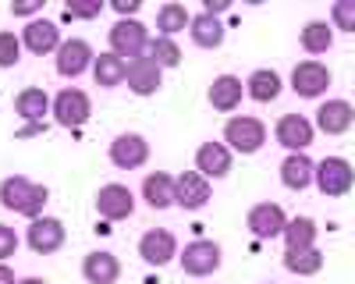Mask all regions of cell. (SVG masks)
Instances as JSON below:
<instances>
[{
	"mask_svg": "<svg viewBox=\"0 0 355 284\" xmlns=\"http://www.w3.org/2000/svg\"><path fill=\"white\" fill-rule=\"evenodd\" d=\"M0 203L11 213L36 220V217H43V210L50 203V188L33 181V178H25V175H11V178L0 181Z\"/></svg>",
	"mask_w": 355,
	"mask_h": 284,
	"instance_id": "cell-1",
	"label": "cell"
},
{
	"mask_svg": "<svg viewBox=\"0 0 355 284\" xmlns=\"http://www.w3.org/2000/svg\"><path fill=\"white\" fill-rule=\"evenodd\" d=\"M224 146L231 153H259L266 146V125L259 118H249V114H234L224 125Z\"/></svg>",
	"mask_w": 355,
	"mask_h": 284,
	"instance_id": "cell-2",
	"label": "cell"
},
{
	"mask_svg": "<svg viewBox=\"0 0 355 284\" xmlns=\"http://www.w3.org/2000/svg\"><path fill=\"white\" fill-rule=\"evenodd\" d=\"M50 114H53V121L61 125V128H75L78 132L89 118H93V100H89V93L68 85V89H61V93L53 96Z\"/></svg>",
	"mask_w": 355,
	"mask_h": 284,
	"instance_id": "cell-3",
	"label": "cell"
},
{
	"mask_svg": "<svg viewBox=\"0 0 355 284\" xmlns=\"http://www.w3.org/2000/svg\"><path fill=\"white\" fill-rule=\"evenodd\" d=\"M150 33H146V25L139 18H121L114 28H110V53L125 57V61H135L150 50Z\"/></svg>",
	"mask_w": 355,
	"mask_h": 284,
	"instance_id": "cell-4",
	"label": "cell"
},
{
	"mask_svg": "<svg viewBox=\"0 0 355 284\" xmlns=\"http://www.w3.org/2000/svg\"><path fill=\"white\" fill-rule=\"evenodd\" d=\"M291 89H295V96H302V100H320L323 93L331 89V68L323 61H316V57L299 61L291 68Z\"/></svg>",
	"mask_w": 355,
	"mask_h": 284,
	"instance_id": "cell-5",
	"label": "cell"
},
{
	"mask_svg": "<svg viewBox=\"0 0 355 284\" xmlns=\"http://www.w3.org/2000/svg\"><path fill=\"white\" fill-rule=\"evenodd\" d=\"M352 185H355V167L345 157H323L316 163V188L323 195H331V199L348 195Z\"/></svg>",
	"mask_w": 355,
	"mask_h": 284,
	"instance_id": "cell-6",
	"label": "cell"
},
{
	"mask_svg": "<svg viewBox=\"0 0 355 284\" xmlns=\"http://www.w3.org/2000/svg\"><path fill=\"white\" fill-rule=\"evenodd\" d=\"M178 260H182V270L189 277H210L220 267V245L210 238H196L178 252Z\"/></svg>",
	"mask_w": 355,
	"mask_h": 284,
	"instance_id": "cell-7",
	"label": "cell"
},
{
	"mask_svg": "<svg viewBox=\"0 0 355 284\" xmlns=\"http://www.w3.org/2000/svg\"><path fill=\"white\" fill-rule=\"evenodd\" d=\"M64 242H68V231H64V224L57 217H36L33 224H28V231H25V245L33 249L36 256L61 252Z\"/></svg>",
	"mask_w": 355,
	"mask_h": 284,
	"instance_id": "cell-8",
	"label": "cell"
},
{
	"mask_svg": "<svg viewBox=\"0 0 355 284\" xmlns=\"http://www.w3.org/2000/svg\"><path fill=\"white\" fill-rule=\"evenodd\" d=\"M274 135L288 153H306L309 142L316 139V125L306 118V114H284V118L277 121V128H274Z\"/></svg>",
	"mask_w": 355,
	"mask_h": 284,
	"instance_id": "cell-9",
	"label": "cell"
},
{
	"mask_svg": "<svg viewBox=\"0 0 355 284\" xmlns=\"http://www.w3.org/2000/svg\"><path fill=\"white\" fill-rule=\"evenodd\" d=\"M61 25L50 21V18H33L25 28H21V46L36 57H46V53H57L61 46Z\"/></svg>",
	"mask_w": 355,
	"mask_h": 284,
	"instance_id": "cell-10",
	"label": "cell"
},
{
	"mask_svg": "<svg viewBox=\"0 0 355 284\" xmlns=\"http://www.w3.org/2000/svg\"><path fill=\"white\" fill-rule=\"evenodd\" d=\"M53 61H57V75H64V78H78L85 68H93V61H96V53H93V46H89L85 39H64L61 46H57V53H53Z\"/></svg>",
	"mask_w": 355,
	"mask_h": 284,
	"instance_id": "cell-11",
	"label": "cell"
},
{
	"mask_svg": "<svg viewBox=\"0 0 355 284\" xmlns=\"http://www.w3.org/2000/svg\"><path fill=\"white\" fill-rule=\"evenodd\" d=\"M132 210H135V192L128 185L110 181V185H103L96 192V213L103 220H128Z\"/></svg>",
	"mask_w": 355,
	"mask_h": 284,
	"instance_id": "cell-12",
	"label": "cell"
},
{
	"mask_svg": "<svg viewBox=\"0 0 355 284\" xmlns=\"http://www.w3.org/2000/svg\"><path fill=\"white\" fill-rule=\"evenodd\" d=\"M150 160V142H146L139 132H125L110 142V163L121 167V170H135V167H146Z\"/></svg>",
	"mask_w": 355,
	"mask_h": 284,
	"instance_id": "cell-13",
	"label": "cell"
},
{
	"mask_svg": "<svg viewBox=\"0 0 355 284\" xmlns=\"http://www.w3.org/2000/svg\"><path fill=\"white\" fill-rule=\"evenodd\" d=\"M160 82H164V68L153 61L150 53H142V57H135V61H128L125 85H128L135 96H153L160 89Z\"/></svg>",
	"mask_w": 355,
	"mask_h": 284,
	"instance_id": "cell-14",
	"label": "cell"
},
{
	"mask_svg": "<svg viewBox=\"0 0 355 284\" xmlns=\"http://www.w3.org/2000/svg\"><path fill=\"white\" fill-rule=\"evenodd\" d=\"M288 213L277 206V203H256L252 210H249V217H245V224H249V231L256 235V238H284V227H288Z\"/></svg>",
	"mask_w": 355,
	"mask_h": 284,
	"instance_id": "cell-15",
	"label": "cell"
},
{
	"mask_svg": "<svg viewBox=\"0 0 355 284\" xmlns=\"http://www.w3.org/2000/svg\"><path fill=\"white\" fill-rule=\"evenodd\" d=\"M178 252H182V249H178V238L171 231H164V227H153V231H146L139 238V256L150 267H167Z\"/></svg>",
	"mask_w": 355,
	"mask_h": 284,
	"instance_id": "cell-16",
	"label": "cell"
},
{
	"mask_svg": "<svg viewBox=\"0 0 355 284\" xmlns=\"http://www.w3.org/2000/svg\"><path fill=\"white\" fill-rule=\"evenodd\" d=\"M214 199V185L210 178H202L199 170H185V175H178V206L196 213L202 210L206 203Z\"/></svg>",
	"mask_w": 355,
	"mask_h": 284,
	"instance_id": "cell-17",
	"label": "cell"
},
{
	"mask_svg": "<svg viewBox=\"0 0 355 284\" xmlns=\"http://www.w3.org/2000/svg\"><path fill=\"white\" fill-rule=\"evenodd\" d=\"M231 167H234V153L224 142H202L196 150V170L202 178H227Z\"/></svg>",
	"mask_w": 355,
	"mask_h": 284,
	"instance_id": "cell-18",
	"label": "cell"
},
{
	"mask_svg": "<svg viewBox=\"0 0 355 284\" xmlns=\"http://www.w3.org/2000/svg\"><path fill=\"white\" fill-rule=\"evenodd\" d=\"M142 199H146V206H153V210L178 206V178L167 175V170H153V175H146Z\"/></svg>",
	"mask_w": 355,
	"mask_h": 284,
	"instance_id": "cell-19",
	"label": "cell"
},
{
	"mask_svg": "<svg viewBox=\"0 0 355 284\" xmlns=\"http://www.w3.org/2000/svg\"><path fill=\"white\" fill-rule=\"evenodd\" d=\"M355 125V110L348 100H323L316 107V128L323 135H345Z\"/></svg>",
	"mask_w": 355,
	"mask_h": 284,
	"instance_id": "cell-20",
	"label": "cell"
},
{
	"mask_svg": "<svg viewBox=\"0 0 355 284\" xmlns=\"http://www.w3.org/2000/svg\"><path fill=\"white\" fill-rule=\"evenodd\" d=\"M242 96H245V82L239 75H217L210 82V89H206V100H210V107L220 110V114H231L242 103Z\"/></svg>",
	"mask_w": 355,
	"mask_h": 284,
	"instance_id": "cell-21",
	"label": "cell"
},
{
	"mask_svg": "<svg viewBox=\"0 0 355 284\" xmlns=\"http://www.w3.org/2000/svg\"><path fill=\"white\" fill-rule=\"evenodd\" d=\"M316 181V163L306 153H288L281 163V185L291 192H306Z\"/></svg>",
	"mask_w": 355,
	"mask_h": 284,
	"instance_id": "cell-22",
	"label": "cell"
},
{
	"mask_svg": "<svg viewBox=\"0 0 355 284\" xmlns=\"http://www.w3.org/2000/svg\"><path fill=\"white\" fill-rule=\"evenodd\" d=\"M82 277L89 284H114L117 277H121V260H117L114 252L96 249V252H89L82 260Z\"/></svg>",
	"mask_w": 355,
	"mask_h": 284,
	"instance_id": "cell-23",
	"label": "cell"
},
{
	"mask_svg": "<svg viewBox=\"0 0 355 284\" xmlns=\"http://www.w3.org/2000/svg\"><path fill=\"white\" fill-rule=\"evenodd\" d=\"M50 96L40 89V85H28V89H21L18 96H15V110H18V118L25 121V125H43V118L50 114Z\"/></svg>",
	"mask_w": 355,
	"mask_h": 284,
	"instance_id": "cell-24",
	"label": "cell"
},
{
	"mask_svg": "<svg viewBox=\"0 0 355 284\" xmlns=\"http://www.w3.org/2000/svg\"><path fill=\"white\" fill-rule=\"evenodd\" d=\"M281 89H284V82L274 68H256L249 75V85H245L249 100H256V103H274L281 96Z\"/></svg>",
	"mask_w": 355,
	"mask_h": 284,
	"instance_id": "cell-25",
	"label": "cell"
},
{
	"mask_svg": "<svg viewBox=\"0 0 355 284\" xmlns=\"http://www.w3.org/2000/svg\"><path fill=\"white\" fill-rule=\"evenodd\" d=\"M93 78H96V85H103V89H114V85H121L128 78V61L117 57V53H96Z\"/></svg>",
	"mask_w": 355,
	"mask_h": 284,
	"instance_id": "cell-26",
	"label": "cell"
},
{
	"mask_svg": "<svg viewBox=\"0 0 355 284\" xmlns=\"http://www.w3.org/2000/svg\"><path fill=\"white\" fill-rule=\"evenodd\" d=\"M189 33H192V43L199 50H217L224 43V25L220 18H210V15H192V25H189Z\"/></svg>",
	"mask_w": 355,
	"mask_h": 284,
	"instance_id": "cell-27",
	"label": "cell"
},
{
	"mask_svg": "<svg viewBox=\"0 0 355 284\" xmlns=\"http://www.w3.org/2000/svg\"><path fill=\"white\" fill-rule=\"evenodd\" d=\"M284 270L288 274H299V277H313L323 270V252L313 249H284Z\"/></svg>",
	"mask_w": 355,
	"mask_h": 284,
	"instance_id": "cell-28",
	"label": "cell"
},
{
	"mask_svg": "<svg viewBox=\"0 0 355 284\" xmlns=\"http://www.w3.org/2000/svg\"><path fill=\"white\" fill-rule=\"evenodd\" d=\"M316 220L313 217H291L284 227V249H313L316 245Z\"/></svg>",
	"mask_w": 355,
	"mask_h": 284,
	"instance_id": "cell-29",
	"label": "cell"
},
{
	"mask_svg": "<svg viewBox=\"0 0 355 284\" xmlns=\"http://www.w3.org/2000/svg\"><path fill=\"white\" fill-rule=\"evenodd\" d=\"M299 43L306 53H327L331 43H334V28L327 21H306L302 33H299Z\"/></svg>",
	"mask_w": 355,
	"mask_h": 284,
	"instance_id": "cell-30",
	"label": "cell"
},
{
	"mask_svg": "<svg viewBox=\"0 0 355 284\" xmlns=\"http://www.w3.org/2000/svg\"><path fill=\"white\" fill-rule=\"evenodd\" d=\"M192 25V15H189V8L185 4H164L160 11H157V33L160 36H171L174 39V33H182V28H189Z\"/></svg>",
	"mask_w": 355,
	"mask_h": 284,
	"instance_id": "cell-31",
	"label": "cell"
},
{
	"mask_svg": "<svg viewBox=\"0 0 355 284\" xmlns=\"http://www.w3.org/2000/svg\"><path fill=\"white\" fill-rule=\"evenodd\" d=\"M146 53H150L160 68H178L182 64V46H178L171 36H153V43H150Z\"/></svg>",
	"mask_w": 355,
	"mask_h": 284,
	"instance_id": "cell-32",
	"label": "cell"
},
{
	"mask_svg": "<svg viewBox=\"0 0 355 284\" xmlns=\"http://www.w3.org/2000/svg\"><path fill=\"white\" fill-rule=\"evenodd\" d=\"M331 21H334V28H341V33H355V0H334Z\"/></svg>",
	"mask_w": 355,
	"mask_h": 284,
	"instance_id": "cell-33",
	"label": "cell"
},
{
	"mask_svg": "<svg viewBox=\"0 0 355 284\" xmlns=\"http://www.w3.org/2000/svg\"><path fill=\"white\" fill-rule=\"evenodd\" d=\"M21 57V39L15 33H0V68H15Z\"/></svg>",
	"mask_w": 355,
	"mask_h": 284,
	"instance_id": "cell-34",
	"label": "cell"
},
{
	"mask_svg": "<svg viewBox=\"0 0 355 284\" xmlns=\"http://www.w3.org/2000/svg\"><path fill=\"white\" fill-rule=\"evenodd\" d=\"M103 0H68V15H75V18H96V15H103Z\"/></svg>",
	"mask_w": 355,
	"mask_h": 284,
	"instance_id": "cell-35",
	"label": "cell"
},
{
	"mask_svg": "<svg viewBox=\"0 0 355 284\" xmlns=\"http://www.w3.org/2000/svg\"><path fill=\"white\" fill-rule=\"evenodd\" d=\"M15 252H18V231L11 224H0V263L11 260Z\"/></svg>",
	"mask_w": 355,
	"mask_h": 284,
	"instance_id": "cell-36",
	"label": "cell"
},
{
	"mask_svg": "<svg viewBox=\"0 0 355 284\" xmlns=\"http://www.w3.org/2000/svg\"><path fill=\"white\" fill-rule=\"evenodd\" d=\"M46 4H43V0H15V4H11V15L15 18H33V15H40Z\"/></svg>",
	"mask_w": 355,
	"mask_h": 284,
	"instance_id": "cell-37",
	"label": "cell"
},
{
	"mask_svg": "<svg viewBox=\"0 0 355 284\" xmlns=\"http://www.w3.org/2000/svg\"><path fill=\"white\" fill-rule=\"evenodd\" d=\"M110 11H117V15H132V18H139V8H142V0H110V4H107Z\"/></svg>",
	"mask_w": 355,
	"mask_h": 284,
	"instance_id": "cell-38",
	"label": "cell"
},
{
	"mask_svg": "<svg viewBox=\"0 0 355 284\" xmlns=\"http://www.w3.org/2000/svg\"><path fill=\"white\" fill-rule=\"evenodd\" d=\"M231 8V0H206L202 4V15H210V18H220L224 11Z\"/></svg>",
	"mask_w": 355,
	"mask_h": 284,
	"instance_id": "cell-39",
	"label": "cell"
},
{
	"mask_svg": "<svg viewBox=\"0 0 355 284\" xmlns=\"http://www.w3.org/2000/svg\"><path fill=\"white\" fill-rule=\"evenodd\" d=\"M40 132H46V125H21V128H18V139H33V135H40Z\"/></svg>",
	"mask_w": 355,
	"mask_h": 284,
	"instance_id": "cell-40",
	"label": "cell"
},
{
	"mask_svg": "<svg viewBox=\"0 0 355 284\" xmlns=\"http://www.w3.org/2000/svg\"><path fill=\"white\" fill-rule=\"evenodd\" d=\"M0 284H18V277H15V270L8 263H0Z\"/></svg>",
	"mask_w": 355,
	"mask_h": 284,
	"instance_id": "cell-41",
	"label": "cell"
},
{
	"mask_svg": "<svg viewBox=\"0 0 355 284\" xmlns=\"http://www.w3.org/2000/svg\"><path fill=\"white\" fill-rule=\"evenodd\" d=\"M18 284H46L43 277H25V281H18Z\"/></svg>",
	"mask_w": 355,
	"mask_h": 284,
	"instance_id": "cell-42",
	"label": "cell"
},
{
	"mask_svg": "<svg viewBox=\"0 0 355 284\" xmlns=\"http://www.w3.org/2000/svg\"><path fill=\"white\" fill-rule=\"evenodd\" d=\"M266 284H270V281H266Z\"/></svg>",
	"mask_w": 355,
	"mask_h": 284,
	"instance_id": "cell-43",
	"label": "cell"
}]
</instances>
